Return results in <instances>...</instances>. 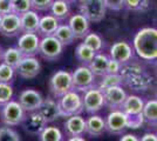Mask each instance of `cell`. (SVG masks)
<instances>
[{"label":"cell","instance_id":"6da1fadb","mask_svg":"<svg viewBox=\"0 0 157 141\" xmlns=\"http://www.w3.org/2000/svg\"><path fill=\"white\" fill-rule=\"evenodd\" d=\"M132 48L138 58L144 61H155L157 59V28L143 27L138 29L134 39Z\"/></svg>","mask_w":157,"mask_h":141},{"label":"cell","instance_id":"7a4b0ae2","mask_svg":"<svg viewBox=\"0 0 157 141\" xmlns=\"http://www.w3.org/2000/svg\"><path fill=\"white\" fill-rule=\"evenodd\" d=\"M128 128L136 129L134 121L121 109L110 111V113L105 116V132L110 134L121 135Z\"/></svg>","mask_w":157,"mask_h":141},{"label":"cell","instance_id":"3957f363","mask_svg":"<svg viewBox=\"0 0 157 141\" xmlns=\"http://www.w3.org/2000/svg\"><path fill=\"white\" fill-rule=\"evenodd\" d=\"M59 106L61 111V116H72V115L81 114L83 112V101L82 95H80L76 91H69L68 93L59 98Z\"/></svg>","mask_w":157,"mask_h":141},{"label":"cell","instance_id":"277c9868","mask_svg":"<svg viewBox=\"0 0 157 141\" xmlns=\"http://www.w3.org/2000/svg\"><path fill=\"white\" fill-rule=\"evenodd\" d=\"M27 115L19 101L11 100L1 108V121L7 126H19L25 122Z\"/></svg>","mask_w":157,"mask_h":141},{"label":"cell","instance_id":"5b68a950","mask_svg":"<svg viewBox=\"0 0 157 141\" xmlns=\"http://www.w3.org/2000/svg\"><path fill=\"white\" fill-rule=\"evenodd\" d=\"M49 91L55 98H61L62 95L68 93L73 89V79L72 73L67 71H56L49 79Z\"/></svg>","mask_w":157,"mask_h":141},{"label":"cell","instance_id":"8992f818","mask_svg":"<svg viewBox=\"0 0 157 141\" xmlns=\"http://www.w3.org/2000/svg\"><path fill=\"white\" fill-rule=\"evenodd\" d=\"M80 13L90 22H100L105 19L107 7L103 0H78Z\"/></svg>","mask_w":157,"mask_h":141},{"label":"cell","instance_id":"52a82bcc","mask_svg":"<svg viewBox=\"0 0 157 141\" xmlns=\"http://www.w3.org/2000/svg\"><path fill=\"white\" fill-rule=\"evenodd\" d=\"M143 107L144 100L142 98H140L137 95H128L121 107V111H123L134 121L135 127L140 128L144 123Z\"/></svg>","mask_w":157,"mask_h":141},{"label":"cell","instance_id":"ba28073f","mask_svg":"<svg viewBox=\"0 0 157 141\" xmlns=\"http://www.w3.org/2000/svg\"><path fill=\"white\" fill-rule=\"evenodd\" d=\"M63 45L54 35L42 37L40 40L39 54L47 61H56L63 52Z\"/></svg>","mask_w":157,"mask_h":141},{"label":"cell","instance_id":"9c48e42d","mask_svg":"<svg viewBox=\"0 0 157 141\" xmlns=\"http://www.w3.org/2000/svg\"><path fill=\"white\" fill-rule=\"evenodd\" d=\"M95 75L86 65L78 66L72 73L73 89L76 92H86L95 85Z\"/></svg>","mask_w":157,"mask_h":141},{"label":"cell","instance_id":"30bf717a","mask_svg":"<svg viewBox=\"0 0 157 141\" xmlns=\"http://www.w3.org/2000/svg\"><path fill=\"white\" fill-rule=\"evenodd\" d=\"M82 101H83V111H86L88 114H96L105 107L103 92L98 87H92L83 92Z\"/></svg>","mask_w":157,"mask_h":141},{"label":"cell","instance_id":"8fae6325","mask_svg":"<svg viewBox=\"0 0 157 141\" xmlns=\"http://www.w3.org/2000/svg\"><path fill=\"white\" fill-rule=\"evenodd\" d=\"M40 40L38 33H22L18 39L17 47L24 57H35L39 54Z\"/></svg>","mask_w":157,"mask_h":141},{"label":"cell","instance_id":"7c38bea8","mask_svg":"<svg viewBox=\"0 0 157 141\" xmlns=\"http://www.w3.org/2000/svg\"><path fill=\"white\" fill-rule=\"evenodd\" d=\"M134 48L132 45H130L127 41H116L113 44L109 51V58L114 59L121 65H124L134 59Z\"/></svg>","mask_w":157,"mask_h":141},{"label":"cell","instance_id":"4fadbf2b","mask_svg":"<svg viewBox=\"0 0 157 141\" xmlns=\"http://www.w3.org/2000/svg\"><path fill=\"white\" fill-rule=\"evenodd\" d=\"M18 101L22 106V108L26 111V113H32V112H35L39 109L44 101V98L40 92L33 89V88H27L19 94Z\"/></svg>","mask_w":157,"mask_h":141},{"label":"cell","instance_id":"5bb4252c","mask_svg":"<svg viewBox=\"0 0 157 141\" xmlns=\"http://www.w3.org/2000/svg\"><path fill=\"white\" fill-rule=\"evenodd\" d=\"M103 96H105V107L110 111H115V109H121L128 94L125 93L122 86H114V87L105 89Z\"/></svg>","mask_w":157,"mask_h":141},{"label":"cell","instance_id":"9a60e30c","mask_svg":"<svg viewBox=\"0 0 157 141\" xmlns=\"http://www.w3.org/2000/svg\"><path fill=\"white\" fill-rule=\"evenodd\" d=\"M41 72V64L35 57H24L15 67V73L22 79H33Z\"/></svg>","mask_w":157,"mask_h":141},{"label":"cell","instance_id":"2e32d148","mask_svg":"<svg viewBox=\"0 0 157 141\" xmlns=\"http://www.w3.org/2000/svg\"><path fill=\"white\" fill-rule=\"evenodd\" d=\"M19 33H21L20 15L15 13L2 15L0 25V34L4 37H15Z\"/></svg>","mask_w":157,"mask_h":141},{"label":"cell","instance_id":"e0dca14e","mask_svg":"<svg viewBox=\"0 0 157 141\" xmlns=\"http://www.w3.org/2000/svg\"><path fill=\"white\" fill-rule=\"evenodd\" d=\"M90 24L92 22L81 13L72 14L68 19V25L72 28L75 39H83L90 32Z\"/></svg>","mask_w":157,"mask_h":141},{"label":"cell","instance_id":"ac0fdd59","mask_svg":"<svg viewBox=\"0 0 157 141\" xmlns=\"http://www.w3.org/2000/svg\"><path fill=\"white\" fill-rule=\"evenodd\" d=\"M63 129L68 138L82 136L86 133V119L80 114L68 116V119L63 122Z\"/></svg>","mask_w":157,"mask_h":141},{"label":"cell","instance_id":"d6986e66","mask_svg":"<svg viewBox=\"0 0 157 141\" xmlns=\"http://www.w3.org/2000/svg\"><path fill=\"white\" fill-rule=\"evenodd\" d=\"M42 116L47 120V122H53L61 116V111H60L59 102L54 100L53 98H46L44 99L40 108L38 109Z\"/></svg>","mask_w":157,"mask_h":141},{"label":"cell","instance_id":"ffe728a7","mask_svg":"<svg viewBox=\"0 0 157 141\" xmlns=\"http://www.w3.org/2000/svg\"><path fill=\"white\" fill-rule=\"evenodd\" d=\"M40 17L38 11L31 10L20 15L21 33H36L40 24Z\"/></svg>","mask_w":157,"mask_h":141},{"label":"cell","instance_id":"44dd1931","mask_svg":"<svg viewBox=\"0 0 157 141\" xmlns=\"http://www.w3.org/2000/svg\"><path fill=\"white\" fill-rule=\"evenodd\" d=\"M25 121H26V126H25L26 132L33 135H39L48 123L39 111L29 113Z\"/></svg>","mask_w":157,"mask_h":141},{"label":"cell","instance_id":"7402d4cb","mask_svg":"<svg viewBox=\"0 0 157 141\" xmlns=\"http://www.w3.org/2000/svg\"><path fill=\"white\" fill-rule=\"evenodd\" d=\"M105 132V119L101 115L90 114L86 119V133L93 138H98Z\"/></svg>","mask_w":157,"mask_h":141},{"label":"cell","instance_id":"603a6c76","mask_svg":"<svg viewBox=\"0 0 157 141\" xmlns=\"http://www.w3.org/2000/svg\"><path fill=\"white\" fill-rule=\"evenodd\" d=\"M60 25V21L52 14H46L40 18V24L36 33L41 37H49L54 35L55 31L58 29Z\"/></svg>","mask_w":157,"mask_h":141},{"label":"cell","instance_id":"cb8c5ba5","mask_svg":"<svg viewBox=\"0 0 157 141\" xmlns=\"http://www.w3.org/2000/svg\"><path fill=\"white\" fill-rule=\"evenodd\" d=\"M109 55L102 53H96L94 59L90 61V64L88 65V67L90 68L95 76H103L107 74V66H108V61H109Z\"/></svg>","mask_w":157,"mask_h":141},{"label":"cell","instance_id":"d4e9b609","mask_svg":"<svg viewBox=\"0 0 157 141\" xmlns=\"http://www.w3.org/2000/svg\"><path fill=\"white\" fill-rule=\"evenodd\" d=\"M49 11H51V14L54 15L59 21L69 19V17L72 15L71 4L65 0H54Z\"/></svg>","mask_w":157,"mask_h":141},{"label":"cell","instance_id":"484cf974","mask_svg":"<svg viewBox=\"0 0 157 141\" xmlns=\"http://www.w3.org/2000/svg\"><path fill=\"white\" fill-rule=\"evenodd\" d=\"M125 82L128 84V86L131 87L134 91H145L148 89L149 86L151 85L152 82V78L150 75L143 72V73L138 74V75H135L130 79L125 80Z\"/></svg>","mask_w":157,"mask_h":141},{"label":"cell","instance_id":"4316f807","mask_svg":"<svg viewBox=\"0 0 157 141\" xmlns=\"http://www.w3.org/2000/svg\"><path fill=\"white\" fill-rule=\"evenodd\" d=\"M54 37H55L63 46H69V45H72L73 42L76 40V39H75V35L73 33L72 28L69 27L68 24H60L59 27H58V29H56L55 33H54Z\"/></svg>","mask_w":157,"mask_h":141},{"label":"cell","instance_id":"83f0119b","mask_svg":"<svg viewBox=\"0 0 157 141\" xmlns=\"http://www.w3.org/2000/svg\"><path fill=\"white\" fill-rule=\"evenodd\" d=\"M22 58H24V55L19 51L18 47H8L5 51H2V54H1L2 62H5V64L14 68L19 65V62L22 60Z\"/></svg>","mask_w":157,"mask_h":141},{"label":"cell","instance_id":"f1b7e54d","mask_svg":"<svg viewBox=\"0 0 157 141\" xmlns=\"http://www.w3.org/2000/svg\"><path fill=\"white\" fill-rule=\"evenodd\" d=\"M95 54L96 53L92 48H89L83 42L78 44V46L75 47V58L78 59V62H81L82 65H86V66H88L90 64V61L94 59Z\"/></svg>","mask_w":157,"mask_h":141},{"label":"cell","instance_id":"f546056e","mask_svg":"<svg viewBox=\"0 0 157 141\" xmlns=\"http://www.w3.org/2000/svg\"><path fill=\"white\" fill-rule=\"evenodd\" d=\"M143 119L144 122L149 123L151 126L157 125V99H152L144 102Z\"/></svg>","mask_w":157,"mask_h":141},{"label":"cell","instance_id":"4dcf8cb0","mask_svg":"<svg viewBox=\"0 0 157 141\" xmlns=\"http://www.w3.org/2000/svg\"><path fill=\"white\" fill-rule=\"evenodd\" d=\"M101 78L102 80L100 81L98 88L102 92L107 88L114 87V86H122V84L124 82V79L122 78L121 74H105Z\"/></svg>","mask_w":157,"mask_h":141},{"label":"cell","instance_id":"1f68e13d","mask_svg":"<svg viewBox=\"0 0 157 141\" xmlns=\"http://www.w3.org/2000/svg\"><path fill=\"white\" fill-rule=\"evenodd\" d=\"M39 141H63V134L55 126H46L38 135Z\"/></svg>","mask_w":157,"mask_h":141},{"label":"cell","instance_id":"d6a6232c","mask_svg":"<svg viewBox=\"0 0 157 141\" xmlns=\"http://www.w3.org/2000/svg\"><path fill=\"white\" fill-rule=\"evenodd\" d=\"M143 67L140 64L135 62V61H129V62H127V64L121 66L120 74L122 75V78L125 81L128 80V79H130V78H132V76H135V75L143 73Z\"/></svg>","mask_w":157,"mask_h":141},{"label":"cell","instance_id":"836d02e7","mask_svg":"<svg viewBox=\"0 0 157 141\" xmlns=\"http://www.w3.org/2000/svg\"><path fill=\"white\" fill-rule=\"evenodd\" d=\"M83 44H86L89 48H92L95 53H100L105 47L103 39L98 33H94V32H89L83 38Z\"/></svg>","mask_w":157,"mask_h":141},{"label":"cell","instance_id":"e575fe53","mask_svg":"<svg viewBox=\"0 0 157 141\" xmlns=\"http://www.w3.org/2000/svg\"><path fill=\"white\" fill-rule=\"evenodd\" d=\"M124 7L132 12H145L151 7V0H124Z\"/></svg>","mask_w":157,"mask_h":141},{"label":"cell","instance_id":"d590c367","mask_svg":"<svg viewBox=\"0 0 157 141\" xmlns=\"http://www.w3.org/2000/svg\"><path fill=\"white\" fill-rule=\"evenodd\" d=\"M15 75V68L7 65L5 62L0 64V82L11 84Z\"/></svg>","mask_w":157,"mask_h":141},{"label":"cell","instance_id":"8d00e7d4","mask_svg":"<svg viewBox=\"0 0 157 141\" xmlns=\"http://www.w3.org/2000/svg\"><path fill=\"white\" fill-rule=\"evenodd\" d=\"M13 98V88L10 84L0 82V107L6 105Z\"/></svg>","mask_w":157,"mask_h":141},{"label":"cell","instance_id":"74e56055","mask_svg":"<svg viewBox=\"0 0 157 141\" xmlns=\"http://www.w3.org/2000/svg\"><path fill=\"white\" fill-rule=\"evenodd\" d=\"M0 141H20V136L17 131L6 125L0 127Z\"/></svg>","mask_w":157,"mask_h":141},{"label":"cell","instance_id":"f35d334b","mask_svg":"<svg viewBox=\"0 0 157 141\" xmlns=\"http://www.w3.org/2000/svg\"><path fill=\"white\" fill-rule=\"evenodd\" d=\"M31 10H33L31 0H17L13 4V13L18 14V15L26 13Z\"/></svg>","mask_w":157,"mask_h":141},{"label":"cell","instance_id":"ab89813d","mask_svg":"<svg viewBox=\"0 0 157 141\" xmlns=\"http://www.w3.org/2000/svg\"><path fill=\"white\" fill-rule=\"evenodd\" d=\"M32 1V8L35 11H48L52 6L54 0H31Z\"/></svg>","mask_w":157,"mask_h":141},{"label":"cell","instance_id":"60d3db41","mask_svg":"<svg viewBox=\"0 0 157 141\" xmlns=\"http://www.w3.org/2000/svg\"><path fill=\"white\" fill-rule=\"evenodd\" d=\"M107 10L110 11H121L124 7V0H103Z\"/></svg>","mask_w":157,"mask_h":141},{"label":"cell","instance_id":"b9f144b4","mask_svg":"<svg viewBox=\"0 0 157 141\" xmlns=\"http://www.w3.org/2000/svg\"><path fill=\"white\" fill-rule=\"evenodd\" d=\"M13 13V4L10 0H0V15Z\"/></svg>","mask_w":157,"mask_h":141},{"label":"cell","instance_id":"7bdbcfd3","mask_svg":"<svg viewBox=\"0 0 157 141\" xmlns=\"http://www.w3.org/2000/svg\"><path fill=\"white\" fill-rule=\"evenodd\" d=\"M121 64L114 59H109L108 66H107V74H120L121 71Z\"/></svg>","mask_w":157,"mask_h":141},{"label":"cell","instance_id":"ee69618b","mask_svg":"<svg viewBox=\"0 0 157 141\" xmlns=\"http://www.w3.org/2000/svg\"><path fill=\"white\" fill-rule=\"evenodd\" d=\"M140 141H157V134H155V133H145L140 139Z\"/></svg>","mask_w":157,"mask_h":141},{"label":"cell","instance_id":"f6af8a7d","mask_svg":"<svg viewBox=\"0 0 157 141\" xmlns=\"http://www.w3.org/2000/svg\"><path fill=\"white\" fill-rule=\"evenodd\" d=\"M118 141H140V138H137L135 134H124L120 138Z\"/></svg>","mask_w":157,"mask_h":141},{"label":"cell","instance_id":"bcb514c9","mask_svg":"<svg viewBox=\"0 0 157 141\" xmlns=\"http://www.w3.org/2000/svg\"><path fill=\"white\" fill-rule=\"evenodd\" d=\"M67 141H87L83 138V136H72V138H69Z\"/></svg>","mask_w":157,"mask_h":141},{"label":"cell","instance_id":"7dc6e473","mask_svg":"<svg viewBox=\"0 0 157 141\" xmlns=\"http://www.w3.org/2000/svg\"><path fill=\"white\" fill-rule=\"evenodd\" d=\"M67 2H69V4H73V2H75V1H78V0H65Z\"/></svg>","mask_w":157,"mask_h":141},{"label":"cell","instance_id":"c3c4849f","mask_svg":"<svg viewBox=\"0 0 157 141\" xmlns=\"http://www.w3.org/2000/svg\"><path fill=\"white\" fill-rule=\"evenodd\" d=\"M1 54H2V49H1V47H0V59H1Z\"/></svg>","mask_w":157,"mask_h":141},{"label":"cell","instance_id":"681fc988","mask_svg":"<svg viewBox=\"0 0 157 141\" xmlns=\"http://www.w3.org/2000/svg\"><path fill=\"white\" fill-rule=\"evenodd\" d=\"M10 1H11V2H12V4H14V2H15V1H17V0H10Z\"/></svg>","mask_w":157,"mask_h":141},{"label":"cell","instance_id":"f907efd6","mask_svg":"<svg viewBox=\"0 0 157 141\" xmlns=\"http://www.w3.org/2000/svg\"><path fill=\"white\" fill-rule=\"evenodd\" d=\"M0 25H1V15H0Z\"/></svg>","mask_w":157,"mask_h":141},{"label":"cell","instance_id":"816d5d0a","mask_svg":"<svg viewBox=\"0 0 157 141\" xmlns=\"http://www.w3.org/2000/svg\"><path fill=\"white\" fill-rule=\"evenodd\" d=\"M155 62H156V67H157V59H156V60H155Z\"/></svg>","mask_w":157,"mask_h":141},{"label":"cell","instance_id":"f5cc1de1","mask_svg":"<svg viewBox=\"0 0 157 141\" xmlns=\"http://www.w3.org/2000/svg\"><path fill=\"white\" fill-rule=\"evenodd\" d=\"M156 132H157V125H156ZM156 134H157V133H156Z\"/></svg>","mask_w":157,"mask_h":141},{"label":"cell","instance_id":"db71d44e","mask_svg":"<svg viewBox=\"0 0 157 141\" xmlns=\"http://www.w3.org/2000/svg\"><path fill=\"white\" fill-rule=\"evenodd\" d=\"M156 99H157V98H156Z\"/></svg>","mask_w":157,"mask_h":141}]
</instances>
